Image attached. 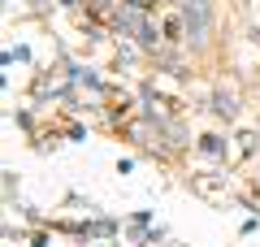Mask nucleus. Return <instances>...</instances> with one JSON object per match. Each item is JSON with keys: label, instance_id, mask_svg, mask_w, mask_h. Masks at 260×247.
I'll use <instances>...</instances> for the list:
<instances>
[{"label": "nucleus", "instance_id": "nucleus-1", "mask_svg": "<svg viewBox=\"0 0 260 247\" xmlns=\"http://www.w3.org/2000/svg\"><path fill=\"white\" fill-rule=\"evenodd\" d=\"M182 26L195 48H204L213 35V0H182Z\"/></svg>", "mask_w": 260, "mask_h": 247}, {"label": "nucleus", "instance_id": "nucleus-2", "mask_svg": "<svg viewBox=\"0 0 260 247\" xmlns=\"http://www.w3.org/2000/svg\"><path fill=\"white\" fill-rule=\"evenodd\" d=\"M213 113H217V117H225V121L239 117V91H234V87H221V91L213 96Z\"/></svg>", "mask_w": 260, "mask_h": 247}]
</instances>
